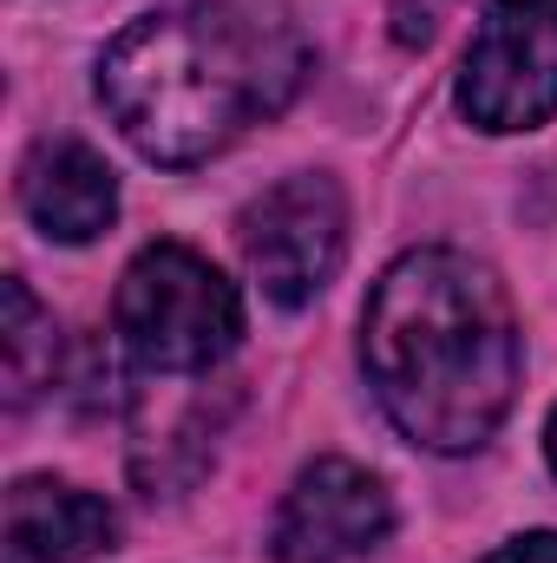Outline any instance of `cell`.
<instances>
[{
	"mask_svg": "<svg viewBox=\"0 0 557 563\" xmlns=\"http://www.w3.org/2000/svg\"><path fill=\"white\" fill-rule=\"evenodd\" d=\"M308 46L276 7L190 0L132 20L99 59V99L151 164H204L302 92Z\"/></svg>",
	"mask_w": 557,
	"mask_h": 563,
	"instance_id": "obj_1",
	"label": "cell"
},
{
	"mask_svg": "<svg viewBox=\"0 0 557 563\" xmlns=\"http://www.w3.org/2000/svg\"><path fill=\"white\" fill-rule=\"evenodd\" d=\"M361 361L414 445L479 452L518 394V321L485 263L414 250L368 295Z\"/></svg>",
	"mask_w": 557,
	"mask_h": 563,
	"instance_id": "obj_2",
	"label": "cell"
},
{
	"mask_svg": "<svg viewBox=\"0 0 557 563\" xmlns=\"http://www.w3.org/2000/svg\"><path fill=\"white\" fill-rule=\"evenodd\" d=\"M112 321H119V341H125V354L139 367H151V374H204L237 347L243 301L223 282V269H210L197 250L151 243L119 282Z\"/></svg>",
	"mask_w": 557,
	"mask_h": 563,
	"instance_id": "obj_3",
	"label": "cell"
},
{
	"mask_svg": "<svg viewBox=\"0 0 557 563\" xmlns=\"http://www.w3.org/2000/svg\"><path fill=\"white\" fill-rule=\"evenodd\" d=\"M459 112L479 132H532L557 119V0H499L479 20Z\"/></svg>",
	"mask_w": 557,
	"mask_h": 563,
	"instance_id": "obj_4",
	"label": "cell"
},
{
	"mask_svg": "<svg viewBox=\"0 0 557 563\" xmlns=\"http://www.w3.org/2000/svg\"><path fill=\"white\" fill-rule=\"evenodd\" d=\"M237 236H243V263H250V276L263 282V295L276 308H308L335 282V269H341V250H348V197L321 170L282 177L276 190H263L243 210V230Z\"/></svg>",
	"mask_w": 557,
	"mask_h": 563,
	"instance_id": "obj_5",
	"label": "cell"
},
{
	"mask_svg": "<svg viewBox=\"0 0 557 563\" xmlns=\"http://www.w3.org/2000/svg\"><path fill=\"white\" fill-rule=\"evenodd\" d=\"M394 531L387 485L354 459H315L276 511V563H354Z\"/></svg>",
	"mask_w": 557,
	"mask_h": 563,
	"instance_id": "obj_6",
	"label": "cell"
},
{
	"mask_svg": "<svg viewBox=\"0 0 557 563\" xmlns=\"http://www.w3.org/2000/svg\"><path fill=\"white\" fill-rule=\"evenodd\" d=\"M20 210L46 243H92L119 217V177L92 144H40L20 170Z\"/></svg>",
	"mask_w": 557,
	"mask_h": 563,
	"instance_id": "obj_7",
	"label": "cell"
},
{
	"mask_svg": "<svg viewBox=\"0 0 557 563\" xmlns=\"http://www.w3.org/2000/svg\"><path fill=\"white\" fill-rule=\"evenodd\" d=\"M119 518L106 498L59 485V478H20L7 492V563H86L112 551Z\"/></svg>",
	"mask_w": 557,
	"mask_h": 563,
	"instance_id": "obj_8",
	"label": "cell"
},
{
	"mask_svg": "<svg viewBox=\"0 0 557 563\" xmlns=\"http://www.w3.org/2000/svg\"><path fill=\"white\" fill-rule=\"evenodd\" d=\"M7 407H26L40 387H53V361H59V341H53V314L26 295V282H7Z\"/></svg>",
	"mask_w": 557,
	"mask_h": 563,
	"instance_id": "obj_9",
	"label": "cell"
},
{
	"mask_svg": "<svg viewBox=\"0 0 557 563\" xmlns=\"http://www.w3.org/2000/svg\"><path fill=\"white\" fill-rule=\"evenodd\" d=\"M485 563H557V531H525V538L499 544Z\"/></svg>",
	"mask_w": 557,
	"mask_h": 563,
	"instance_id": "obj_10",
	"label": "cell"
},
{
	"mask_svg": "<svg viewBox=\"0 0 557 563\" xmlns=\"http://www.w3.org/2000/svg\"><path fill=\"white\" fill-rule=\"evenodd\" d=\"M394 20H401L394 33H401L407 46H414V40H433V26H439V0H401Z\"/></svg>",
	"mask_w": 557,
	"mask_h": 563,
	"instance_id": "obj_11",
	"label": "cell"
},
{
	"mask_svg": "<svg viewBox=\"0 0 557 563\" xmlns=\"http://www.w3.org/2000/svg\"><path fill=\"white\" fill-rule=\"evenodd\" d=\"M545 452H551V472H557V413H551V426H545Z\"/></svg>",
	"mask_w": 557,
	"mask_h": 563,
	"instance_id": "obj_12",
	"label": "cell"
}]
</instances>
